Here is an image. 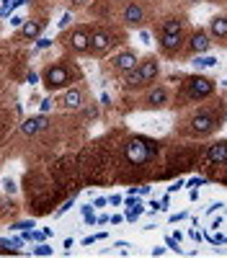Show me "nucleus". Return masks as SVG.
I'll list each match as a JSON object with an SVG mask.
<instances>
[{"mask_svg": "<svg viewBox=\"0 0 227 258\" xmlns=\"http://www.w3.org/2000/svg\"><path fill=\"white\" fill-rule=\"evenodd\" d=\"M155 152H157V150L152 147L150 142H145V140H129L127 147H124V155H127V160H129L132 165H145V163H150Z\"/></svg>", "mask_w": 227, "mask_h": 258, "instance_id": "nucleus-1", "label": "nucleus"}, {"mask_svg": "<svg viewBox=\"0 0 227 258\" xmlns=\"http://www.w3.org/2000/svg\"><path fill=\"white\" fill-rule=\"evenodd\" d=\"M73 83V75L70 70H67L65 65H52L44 70V85L49 88V91H54V88H65Z\"/></svg>", "mask_w": 227, "mask_h": 258, "instance_id": "nucleus-2", "label": "nucleus"}, {"mask_svg": "<svg viewBox=\"0 0 227 258\" xmlns=\"http://www.w3.org/2000/svg\"><path fill=\"white\" fill-rule=\"evenodd\" d=\"M186 91H189V98H207L212 91H214V83L209 80V77H204V75H194V77H189V83H186Z\"/></svg>", "mask_w": 227, "mask_h": 258, "instance_id": "nucleus-3", "label": "nucleus"}, {"mask_svg": "<svg viewBox=\"0 0 227 258\" xmlns=\"http://www.w3.org/2000/svg\"><path fill=\"white\" fill-rule=\"evenodd\" d=\"M114 44V37L106 31V29H96L93 34H90V49L88 52H93V54H104L109 47Z\"/></svg>", "mask_w": 227, "mask_h": 258, "instance_id": "nucleus-4", "label": "nucleus"}, {"mask_svg": "<svg viewBox=\"0 0 227 258\" xmlns=\"http://www.w3.org/2000/svg\"><path fill=\"white\" fill-rule=\"evenodd\" d=\"M214 127H217V121H214L212 114H196L194 121H191V129H194L196 134H209Z\"/></svg>", "mask_w": 227, "mask_h": 258, "instance_id": "nucleus-5", "label": "nucleus"}, {"mask_svg": "<svg viewBox=\"0 0 227 258\" xmlns=\"http://www.w3.org/2000/svg\"><path fill=\"white\" fill-rule=\"evenodd\" d=\"M70 47H73V52H88L90 49V34L85 29H77L70 37Z\"/></svg>", "mask_w": 227, "mask_h": 258, "instance_id": "nucleus-6", "label": "nucleus"}, {"mask_svg": "<svg viewBox=\"0 0 227 258\" xmlns=\"http://www.w3.org/2000/svg\"><path fill=\"white\" fill-rule=\"evenodd\" d=\"M212 49V41H209V34L207 31H196L194 37H191V52L194 54H204Z\"/></svg>", "mask_w": 227, "mask_h": 258, "instance_id": "nucleus-7", "label": "nucleus"}, {"mask_svg": "<svg viewBox=\"0 0 227 258\" xmlns=\"http://www.w3.org/2000/svg\"><path fill=\"white\" fill-rule=\"evenodd\" d=\"M114 67H116V70H121V73L134 70V67H137V54H134V52H121L119 57L114 60Z\"/></svg>", "mask_w": 227, "mask_h": 258, "instance_id": "nucleus-8", "label": "nucleus"}, {"mask_svg": "<svg viewBox=\"0 0 227 258\" xmlns=\"http://www.w3.org/2000/svg\"><path fill=\"white\" fill-rule=\"evenodd\" d=\"M207 160H209V163H217V165H225V163H227V142L212 145L209 152H207Z\"/></svg>", "mask_w": 227, "mask_h": 258, "instance_id": "nucleus-9", "label": "nucleus"}, {"mask_svg": "<svg viewBox=\"0 0 227 258\" xmlns=\"http://www.w3.org/2000/svg\"><path fill=\"white\" fill-rule=\"evenodd\" d=\"M44 127H47V119H44V114L41 116H29V119H24V124H21V132L31 137V134H37Z\"/></svg>", "mask_w": 227, "mask_h": 258, "instance_id": "nucleus-10", "label": "nucleus"}, {"mask_svg": "<svg viewBox=\"0 0 227 258\" xmlns=\"http://www.w3.org/2000/svg\"><path fill=\"white\" fill-rule=\"evenodd\" d=\"M209 31L217 39H227V16H214L209 21Z\"/></svg>", "mask_w": 227, "mask_h": 258, "instance_id": "nucleus-11", "label": "nucleus"}, {"mask_svg": "<svg viewBox=\"0 0 227 258\" xmlns=\"http://www.w3.org/2000/svg\"><path fill=\"white\" fill-rule=\"evenodd\" d=\"M142 18H145V10H142L140 5H134V3H129L127 8H124V21H127V24H132V26H137V24H142Z\"/></svg>", "mask_w": 227, "mask_h": 258, "instance_id": "nucleus-12", "label": "nucleus"}, {"mask_svg": "<svg viewBox=\"0 0 227 258\" xmlns=\"http://www.w3.org/2000/svg\"><path fill=\"white\" fill-rule=\"evenodd\" d=\"M83 104V91H77V88H73V91H67L62 96V106L65 109H80Z\"/></svg>", "mask_w": 227, "mask_h": 258, "instance_id": "nucleus-13", "label": "nucleus"}, {"mask_svg": "<svg viewBox=\"0 0 227 258\" xmlns=\"http://www.w3.org/2000/svg\"><path fill=\"white\" fill-rule=\"evenodd\" d=\"M41 29H44L41 21H26V24L21 26V37H24V39H37L41 34Z\"/></svg>", "mask_w": 227, "mask_h": 258, "instance_id": "nucleus-14", "label": "nucleus"}, {"mask_svg": "<svg viewBox=\"0 0 227 258\" xmlns=\"http://www.w3.org/2000/svg\"><path fill=\"white\" fill-rule=\"evenodd\" d=\"M140 73H142V77H145V83L155 80L157 73H160V67H157V60H147V62H142V65H140Z\"/></svg>", "mask_w": 227, "mask_h": 258, "instance_id": "nucleus-15", "label": "nucleus"}, {"mask_svg": "<svg viewBox=\"0 0 227 258\" xmlns=\"http://www.w3.org/2000/svg\"><path fill=\"white\" fill-rule=\"evenodd\" d=\"M147 104L155 106V109L165 106V104H168V91H165V88H155V91H152L150 96H147Z\"/></svg>", "mask_w": 227, "mask_h": 258, "instance_id": "nucleus-16", "label": "nucleus"}, {"mask_svg": "<svg viewBox=\"0 0 227 258\" xmlns=\"http://www.w3.org/2000/svg\"><path fill=\"white\" fill-rule=\"evenodd\" d=\"M163 49L165 52H178L181 49V31L178 34H163Z\"/></svg>", "mask_w": 227, "mask_h": 258, "instance_id": "nucleus-17", "label": "nucleus"}, {"mask_svg": "<svg viewBox=\"0 0 227 258\" xmlns=\"http://www.w3.org/2000/svg\"><path fill=\"white\" fill-rule=\"evenodd\" d=\"M127 85H129V88H140V85H145V77H142V73H140V67H134V70L127 73Z\"/></svg>", "mask_w": 227, "mask_h": 258, "instance_id": "nucleus-18", "label": "nucleus"}, {"mask_svg": "<svg viewBox=\"0 0 227 258\" xmlns=\"http://www.w3.org/2000/svg\"><path fill=\"white\" fill-rule=\"evenodd\" d=\"M181 31V21L178 18H168L163 24V34H178Z\"/></svg>", "mask_w": 227, "mask_h": 258, "instance_id": "nucleus-19", "label": "nucleus"}, {"mask_svg": "<svg viewBox=\"0 0 227 258\" xmlns=\"http://www.w3.org/2000/svg\"><path fill=\"white\" fill-rule=\"evenodd\" d=\"M217 60L214 57H196V67H214Z\"/></svg>", "mask_w": 227, "mask_h": 258, "instance_id": "nucleus-20", "label": "nucleus"}, {"mask_svg": "<svg viewBox=\"0 0 227 258\" xmlns=\"http://www.w3.org/2000/svg\"><path fill=\"white\" fill-rule=\"evenodd\" d=\"M3 188H5L8 194H16V191H18V186H16L13 178H5V181H3Z\"/></svg>", "mask_w": 227, "mask_h": 258, "instance_id": "nucleus-21", "label": "nucleus"}, {"mask_svg": "<svg viewBox=\"0 0 227 258\" xmlns=\"http://www.w3.org/2000/svg\"><path fill=\"white\" fill-rule=\"evenodd\" d=\"M34 253H37V256H52V248H49V245H39Z\"/></svg>", "mask_w": 227, "mask_h": 258, "instance_id": "nucleus-22", "label": "nucleus"}, {"mask_svg": "<svg viewBox=\"0 0 227 258\" xmlns=\"http://www.w3.org/2000/svg\"><path fill=\"white\" fill-rule=\"evenodd\" d=\"M49 109H52V98H44L41 101V114H47Z\"/></svg>", "mask_w": 227, "mask_h": 258, "instance_id": "nucleus-23", "label": "nucleus"}, {"mask_svg": "<svg viewBox=\"0 0 227 258\" xmlns=\"http://www.w3.org/2000/svg\"><path fill=\"white\" fill-rule=\"evenodd\" d=\"M26 227H34V222H18V225H13V230H26Z\"/></svg>", "mask_w": 227, "mask_h": 258, "instance_id": "nucleus-24", "label": "nucleus"}, {"mask_svg": "<svg viewBox=\"0 0 227 258\" xmlns=\"http://www.w3.org/2000/svg\"><path fill=\"white\" fill-rule=\"evenodd\" d=\"M70 21H73V16H70V13H65V16H62V21H60V29H65L67 24H70Z\"/></svg>", "mask_w": 227, "mask_h": 258, "instance_id": "nucleus-25", "label": "nucleus"}, {"mask_svg": "<svg viewBox=\"0 0 227 258\" xmlns=\"http://www.w3.org/2000/svg\"><path fill=\"white\" fill-rule=\"evenodd\" d=\"M37 80H39V75H37V73H29V75H26V83H31V85H34Z\"/></svg>", "mask_w": 227, "mask_h": 258, "instance_id": "nucleus-26", "label": "nucleus"}, {"mask_svg": "<svg viewBox=\"0 0 227 258\" xmlns=\"http://www.w3.org/2000/svg\"><path fill=\"white\" fill-rule=\"evenodd\" d=\"M49 44H52L49 39H39V41H37V47H39V49H44V47H49Z\"/></svg>", "mask_w": 227, "mask_h": 258, "instance_id": "nucleus-27", "label": "nucleus"}, {"mask_svg": "<svg viewBox=\"0 0 227 258\" xmlns=\"http://www.w3.org/2000/svg\"><path fill=\"white\" fill-rule=\"evenodd\" d=\"M184 186H186V184H184V181H176V184H173V186H170V191H178V188H184Z\"/></svg>", "mask_w": 227, "mask_h": 258, "instance_id": "nucleus-28", "label": "nucleus"}, {"mask_svg": "<svg viewBox=\"0 0 227 258\" xmlns=\"http://www.w3.org/2000/svg\"><path fill=\"white\" fill-rule=\"evenodd\" d=\"M204 184V178H194V181H189V186H201Z\"/></svg>", "mask_w": 227, "mask_h": 258, "instance_id": "nucleus-29", "label": "nucleus"}, {"mask_svg": "<svg viewBox=\"0 0 227 258\" xmlns=\"http://www.w3.org/2000/svg\"><path fill=\"white\" fill-rule=\"evenodd\" d=\"M75 3H77V5H85V3H88V0H75Z\"/></svg>", "mask_w": 227, "mask_h": 258, "instance_id": "nucleus-30", "label": "nucleus"}, {"mask_svg": "<svg viewBox=\"0 0 227 258\" xmlns=\"http://www.w3.org/2000/svg\"><path fill=\"white\" fill-rule=\"evenodd\" d=\"M191 3H196V0H191Z\"/></svg>", "mask_w": 227, "mask_h": 258, "instance_id": "nucleus-31", "label": "nucleus"}]
</instances>
